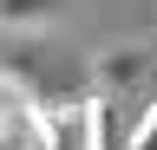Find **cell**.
<instances>
[{
    "instance_id": "obj_1",
    "label": "cell",
    "mask_w": 157,
    "mask_h": 150,
    "mask_svg": "<svg viewBox=\"0 0 157 150\" xmlns=\"http://www.w3.org/2000/svg\"><path fill=\"white\" fill-rule=\"evenodd\" d=\"M157 79V33H131L92 52V91L98 98H137Z\"/></svg>"
},
{
    "instance_id": "obj_2",
    "label": "cell",
    "mask_w": 157,
    "mask_h": 150,
    "mask_svg": "<svg viewBox=\"0 0 157 150\" xmlns=\"http://www.w3.org/2000/svg\"><path fill=\"white\" fill-rule=\"evenodd\" d=\"M26 150H92V98L39 91L26 118Z\"/></svg>"
},
{
    "instance_id": "obj_3",
    "label": "cell",
    "mask_w": 157,
    "mask_h": 150,
    "mask_svg": "<svg viewBox=\"0 0 157 150\" xmlns=\"http://www.w3.org/2000/svg\"><path fill=\"white\" fill-rule=\"evenodd\" d=\"M33 98H39V91L20 79L13 65H0V144L26 150V118H33Z\"/></svg>"
},
{
    "instance_id": "obj_4",
    "label": "cell",
    "mask_w": 157,
    "mask_h": 150,
    "mask_svg": "<svg viewBox=\"0 0 157 150\" xmlns=\"http://www.w3.org/2000/svg\"><path fill=\"white\" fill-rule=\"evenodd\" d=\"M66 20V0H0V33H52Z\"/></svg>"
}]
</instances>
